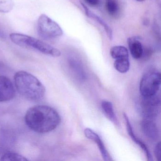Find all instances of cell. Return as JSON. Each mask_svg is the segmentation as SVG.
<instances>
[{
  "label": "cell",
  "instance_id": "cell-14",
  "mask_svg": "<svg viewBox=\"0 0 161 161\" xmlns=\"http://www.w3.org/2000/svg\"><path fill=\"white\" fill-rule=\"evenodd\" d=\"M101 107L106 116L117 126L119 125V121L115 114L113 104L108 101H103L101 103Z\"/></svg>",
  "mask_w": 161,
  "mask_h": 161
},
{
  "label": "cell",
  "instance_id": "cell-2",
  "mask_svg": "<svg viewBox=\"0 0 161 161\" xmlns=\"http://www.w3.org/2000/svg\"><path fill=\"white\" fill-rule=\"evenodd\" d=\"M14 80L18 92L27 99L38 101L45 97V86L32 74L25 71H18L15 74Z\"/></svg>",
  "mask_w": 161,
  "mask_h": 161
},
{
  "label": "cell",
  "instance_id": "cell-19",
  "mask_svg": "<svg viewBox=\"0 0 161 161\" xmlns=\"http://www.w3.org/2000/svg\"><path fill=\"white\" fill-rule=\"evenodd\" d=\"M14 6L13 0H0V13H9L13 10Z\"/></svg>",
  "mask_w": 161,
  "mask_h": 161
},
{
  "label": "cell",
  "instance_id": "cell-18",
  "mask_svg": "<svg viewBox=\"0 0 161 161\" xmlns=\"http://www.w3.org/2000/svg\"><path fill=\"white\" fill-rule=\"evenodd\" d=\"M106 11L110 15L115 16L118 14L119 11V7L118 3L115 0H108L106 2Z\"/></svg>",
  "mask_w": 161,
  "mask_h": 161
},
{
  "label": "cell",
  "instance_id": "cell-6",
  "mask_svg": "<svg viewBox=\"0 0 161 161\" xmlns=\"http://www.w3.org/2000/svg\"><path fill=\"white\" fill-rule=\"evenodd\" d=\"M137 109L144 119L153 120L160 111L161 100L157 94L150 97H143L138 100Z\"/></svg>",
  "mask_w": 161,
  "mask_h": 161
},
{
  "label": "cell",
  "instance_id": "cell-22",
  "mask_svg": "<svg viewBox=\"0 0 161 161\" xmlns=\"http://www.w3.org/2000/svg\"><path fill=\"white\" fill-rule=\"evenodd\" d=\"M137 2H141L144 1L145 0H136Z\"/></svg>",
  "mask_w": 161,
  "mask_h": 161
},
{
  "label": "cell",
  "instance_id": "cell-9",
  "mask_svg": "<svg viewBox=\"0 0 161 161\" xmlns=\"http://www.w3.org/2000/svg\"><path fill=\"white\" fill-rule=\"evenodd\" d=\"M141 128L145 136L149 139L155 141L159 137V130L153 120L143 119L141 122Z\"/></svg>",
  "mask_w": 161,
  "mask_h": 161
},
{
  "label": "cell",
  "instance_id": "cell-15",
  "mask_svg": "<svg viewBox=\"0 0 161 161\" xmlns=\"http://www.w3.org/2000/svg\"><path fill=\"white\" fill-rule=\"evenodd\" d=\"M110 54L115 60L120 58H129L127 48L121 46H114L110 50Z\"/></svg>",
  "mask_w": 161,
  "mask_h": 161
},
{
  "label": "cell",
  "instance_id": "cell-16",
  "mask_svg": "<svg viewBox=\"0 0 161 161\" xmlns=\"http://www.w3.org/2000/svg\"><path fill=\"white\" fill-rule=\"evenodd\" d=\"M114 67L120 73H125L128 72L130 67L129 58L116 59L114 62Z\"/></svg>",
  "mask_w": 161,
  "mask_h": 161
},
{
  "label": "cell",
  "instance_id": "cell-7",
  "mask_svg": "<svg viewBox=\"0 0 161 161\" xmlns=\"http://www.w3.org/2000/svg\"><path fill=\"white\" fill-rule=\"evenodd\" d=\"M15 94V88L11 80L6 76L0 75V102L10 101Z\"/></svg>",
  "mask_w": 161,
  "mask_h": 161
},
{
  "label": "cell",
  "instance_id": "cell-11",
  "mask_svg": "<svg viewBox=\"0 0 161 161\" xmlns=\"http://www.w3.org/2000/svg\"><path fill=\"white\" fill-rule=\"evenodd\" d=\"M128 45L130 53L133 58L139 59L143 56L144 50L142 43L138 38L131 37L128 39Z\"/></svg>",
  "mask_w": 161,
  "mask_h": 161
},
{
  "label": "cell",
  "instance_id": "cell-1",
  "mask_svg": "<svg viewBox=\"0 0 161 161\" xmlns=\"http://www.w3.org/2000/svg\"><path fill=\"white\" fill-rule=\"evenodd\" d=\"M27 126L38 133H46L55 130L61 123L60 115L55 109L46 105L30 108L25 116Z\"/></svg>",
  "mask_w": 161,
  "mask_h": 161
},
{
  "label": "cell",
  "instance_id": "cell-3",
  "mask_svg": "<svg viewBox=\"0 0 161 161\" xmlns=\"http://www.w3.org/2000/svg\"><path fill=\"white\" fill-rule=\"evenodd\" d=\"M11 41L19 47L31 49L43 54L53 57H60L61 52L59 49L32 36L22 34H10Z\"/></svg>",
  "mask_w": 161,
  "mask_h": 161
},
{
  "label": "cell",
  "instance_id": "cell-12",
  "mask_svg": "<svg viewBox=\"0 0 161 161\" xmlns=\"http://www.w3.org/2000/svg\"><path fill=\"white\" fill-rule=\"evenodd\" d=\"M69 64L72 73L75 75L77 79L80 81H84L86 80L87 76L86 72L81 64L74 59H70Z\"/></svg>",
  "mask_w": 161,
  "mask_h": 161
},
{
  "label": "cell",
  "instance_id": "cell-13",
  "mask_svg": "<svg viewBox=\"0 0 161 161\" xmlns=\"http://www.w3.org/2000/svg\"><path fill=\"white\" fill-rule=\"evenodd\" d=\"M81 4L82 7H83V9H84L86 15L89 18L92 19L96 21H97L99 24H100L105 30L106 34H107V36L109 37V39H111V40L113 39V31H112L111 28L109 27V25H107V23L103 19H102L99 17L97 15L90 11L84 4L82 3Z\"/></svg>",
  "mask_w": 161,
  "mask_h": 161
},
{
  "label": "cell",
  "instance_id": "cell-8",
  "mask_svg": "<svg viewBox=\"0 0 161 161\" xmlns=\"http://www.w3.org/2000/svg\"><path fill=\"white\" fill-rule=\"evenodd\" d=\"M84 134L88 139L94 141L97 144L98 147L99 149L100 152L102 156L103 160L105 161H111L112 159L103 144V141L100 137L96 133L94 130L89 129L86 128L84 130Z\"/></svg>",
  "mask_w": 161,
  "mask_h": 161
},
{
  "label": "cell",
  "instance_id": "cell-21",
  "mask_svg": "<svg viewBox=\"0 0 161 161\" xmlns=\"http://www.w3.org/2000/svg\"><path fill=\"white\" fill-rule=\"evenodd\" d=\"M86 2L90 6H97L99 3L100 0H85Z\"/></svg>",
  "mask_w": 161,
  "mask_h": 161
},
{
  "label": "cell",
  "instance_id": "cell-4",
  "mask_svg": "<svg viewBox=\"0 0 161 161\" xmlns=\"http://www.w3.org/2000/svg\"><path fill=\"white\" fill-rule=\"evenodd\" d=\"M37 31L39 36L45 40L57 38L64 34L60 25L45 14H42L38 18Z\"/></svg>",
  "mask_w": 161,
  "mask_h": 161
},
{
  "label": "cell",
  "instance_id": "cell-5",
  "mask_svg": "<svg viewBox=\"0 0 161 161\" xmlns=\"http://www.w3.org/2000/svg\"><path fill=\"white\" fill-rule=\"evenodd\" d=\"M161 73L155 69L147 70L142 76L139 84L141 96L150 97L158 93L161 86Z\"/></svg>",
  "mask_w": 161,
  "mask_h": 161
},
{
  "label": "cell",
  "instance_id": "cell-17",
  "mask_svg": "<svg viewBox=\"0 0 161 161\" xmlns=\"http://www.w3.org/2000/svg\"><path fill=\"white\" fill-rule=\"evenodd\" d=\"M0 160L1 161H27L28 159L23 155L14 152L8 151L3 154Z\"/></svg>",
  "mask_w": 161,
  "mask_h": 161
},
{
  "label": "cell",
  "instance_id": "cell-20",
  "mask_svg": "<svg viewBox=\"0 0 161 161\" xmlns=\"http://www.w3.org/2000/svg\"><path fill=\"white\" fill-rule=\"evenodd\" d=\"M154 155L158 161L161 160V143L158 142L155 146Z\"/></svg>",
  "mask_w": 161,
  "mask_h": 161
},
{
  "label": "cell",
  "instance_id": "cell-10",
  "mask_svg": "<svg viewBox=\"0 0 161 161\" xmlns=\"http://www.w3.org/2000/svg\"><path fill=\"white\" fill-rule=\"evenodd\" d=\"M123 117H124V119H125L127 132H128L130 137L131 138L132 140L134 142V143L137 144L142 149V150L144 151V152L146 154L148 161H153L152 156L151 153L150 152L148 148L147 147L135 134L133 130L131 124L130 120L128 118V116L126 114L124 113L123 114Z\"/></svg>",
  "mask_w": 161,
  "mask_h": 161
}]
</instances>
